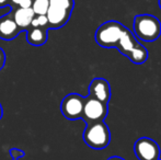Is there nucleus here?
Instances as JSON below:
<instances>
[{"instance_id":"obj_1","label":"nucleus","mask_w":161,"mask_h":160,"mask_svg":"<svg viewBox=\"0 0 161 160\" xmlns=\"http://www.w3.org/2000/svg\"><path fill=\"white\" fill-rule=\"evenodd\" d=\"M134 32L138 39L153 42L161 34V22L151 14H139L134 20Z\"/></svg>"},{"instance_id":"obj_2","label":"nucleus","mask_w":161,"mask_h":160,"mask_svg":"<svg viewBox=\"0 0 161 160\" xmlns=\"http://www.w3.org/2000/svg\"><path fill=\"white\" fill-rule=\"evenodd\" d=\"M83 141L93 149H103L108 147L111 141V133L103 121L88 123L83 132Z\"/></svg>"},{"instance_id":"obj_3","label":"nucleus","mask_w":161,"mask_h":160,"mask_svg":"<svg viewBox=\"0 0 161 160\" xmlns=\"http://www.w3.org/2000/svg\"><path fill=\"white\" fill-rule=\"evenodd\" d=\"M126 28L117 21H108L101 24L96 32V42L101 47H117L119 39Z\"/></svg>"},{"instance_id":"obj_4","label":"nucleus","mask_w":161,"mask_h":160,"mask_svg":"<svg viewBox=\"0 0 161 160\" xmlns=\"http://www.w3.org/2000/svg\"><path fill=\"white\" fill-rule=\"evenodd\" d=\"M108 115V104L101 102L100 100L88 96L85 98V104H83L82 118L88 123L93 122H101Z\"/></svg>"},{"instance_id":"obj_5","label":"nucleus","mask_w":161,"mask_h":160,"mask_svg":"<svg viewBox=\"0 0 161 160\" xmlns=\"http://www.w3.org/2000/svg\"><path fill=\"white\" fill-rule=\"evenodd\" d=\"M85 98L78 93H69L60 103V112L67 120H78L82 118Z\"/></svg>"},{"instance_id":"obj_6","label":"nucleus","mask_w":161,"mask_h":160,"mask_svg":"<svg viewBox=\"0 0 161 160\" xmlns=\"http://www.w3.org/2000/svg\"><path fill=\"white\" fill-rule=\"evenodd\" d=\"M134 152L139 160H159L160 148L153 139L142 137L134 145Z\"/></svg>"},{"instance_id":"obj_7","label":"nucleus","mask_w":161,"mask_h":160,"mask_svg":"<svg viewBox=\"0 0 161 160\" xmlns=\"http://www.w3.org/2000/svg\"><path fill=\"white\" fill-rule=\"evenodd\" d=\"M71 12L72 11L66 10V9L60 8V7L49 4L48 10L45 14L47 18V22H48L47 29L48 30H51V29L52 30H57V29L63 28L69 21Z\"/></svg>"},{"instance_id":"obj_8","label":"nucleus","mask_w":161,"mask_h":160,"mask_svg":"<svg viewBox=\"0 0 161 160\" xmlns=\"http://www.w3.org/2000/svg\"><path fill=\"white\" fill-rule=\"evenodd\" d=\"M22 29L18 26L13 19L12 11L8 12L7 14L0 17V39L3 41H12L14 40L20 33Z\"/></svg>"},{"instance_id":"obj_9","label":"nucleus","mask_w":161,"mask_h":160,"mask_svg":"<svg viewBox=\"0 0 161 160\" xmlns=\"http://www.w3.org/2000/svg\"><path fill=\"white\" fill-rule=\"evenodd\" d=\"M89 96L108 104L111 98V88L108 82L103 78H94L89 86Z\"/></svg>"},{"instance_id":"obj_10","label":"nucleus","mask_w":161,"mask_h":160,"mask_svg":"<svg viewBox=\"0 0 161 160\" xmlns=\"http://www.w3.org/2000/svg\"><path fill=\"white\" fill-rule=\"evenodd\" d=\"M12 13L15 23L23 31H26L28 28H30L31 22H32L33 18L35 17V13H34L32 8H18L17 10L12 11Z\"/></svg>"},{"instance_id":"obj_11","label":"nucleus","mask_w":161,"mask_h":160,"mask_svg":"<svg viewBox=\"0 0 161 160\" xmlns=\"http://www.w3.org/2000/svg\"><path fill=\"white\" fill-rule=\"evenodd\" d=\"M139 44L140 43L137 42V40L134 36L133 33L126 29V30L124 31L123 35L121 36V39H119V45H117L116 48L119 49L122 54H124V55L128 57L129 54H130Z\"/></svg>"},{"instance_id":"obj_12","label":"nucleus","mask_w":161,"mask_h":160,"mask_svg":"<svg viewBox=\"0 0 161 160\" xmlns=\"http://www.w3.org/2000/svg\"><path fill=\"white\" fill-rule=\"evenodd\" d=\"M48 30L45 28H30L26 30V41L32 46H42L47 42Z\"/></svg>"},{"instance_id":"obj_13","label":"nucleus","mask_w":161,"mask_h":160,"mask_svg":"<svg viewBox=\"0 0 161 160\" xmlns=\"http://www.w3.org/2000/svg\"><path fill=\"white\" fill-rule=\"evenodd\" d=\"M128 58L134 63V64H144L148 58V52L147 49L142 46V44H139L130 54H129Z\"/></svg>"},{"instance_id":"obj_14","label":"nucleus","mask_w":161,"mask_h":160,"mask_svg":"<svg viewBox=\"0 0 161 160\" xmlns=\"http://www.w3.org/2000/svg\"><path fill=\"white\" fill-rule=\"evenodd\" d=\"M49 7V0H34L32 2V9L35 15L46 14Z\"/></svg>"},{"instance_id":"obj_15","label":"nucleus","mask_w":161,"mask_h":160,"mask_svg":"<svg viewBox=\"0 0 161 160\" xmlns=\"http://www.w3.org/2000/svg\"><path fill=\"white\" fill-rule=\"evenodd\" d=\"M49 4L52 6H57L60 8H64L66 10L72 11L75 6L74 0H49Z\"/></svg>"},{"instance_id":"obj_16","label":"nucleus","mask_w":161,"mask_h":160,"mask_svg":"<svg viewBox=\"0 0 161 160\" xmlns=\"http://www.w3.org/2000/svg\"><path fill=\"white\" fill-rule=\"evenodd\" d=\"M9 154H10L11 158L17 159V160L23 158V157L25 156V152L22 149H20V148H11V149H9Z\"/></svg>"},{"instance_id":"obj_17","label":"nucleus","mask_w":161,"mask_h":160,"mask_svg":"<svg viewBox=\"0 0 161 160\" xmlns=\"http://www.w3.org/2000/svg\"><path fill=\"white\" fill-rule=\"evenodd\" d=\"M35 17H36V20H37V22H38V26L47 29V24H48V22H47L46 15L43 14V15H35ZM47 30H48V29H47Z\"/></svg>"},{"instance_id":"obj_18","label":"nucleus","mask_w":161,"mask_h":160,"mask_svg":"<svg viewBox=\"0 0 161 160\" xmlns=\"http://www.w3.org/2000/svg\"><path fill=\"white\" fill-rule=\"evenodd\" d=\"M4 65H6V53H4L3 49L0 47V71H1V69L4 67Z\"/></svg>"},{"instance_id":"obj_19","label":"nucleus","mask_w":161,"mask_h":160,"mask_svg":"<svg viewBox=\"0 0 161 160\" xmlns=\"http://www.w3.org/2000/svg\"><path fill=\"white\" fill-rule=\"evenodd\" d=\"M32 0H21V2L19 3V8H32Z\"/></svg>"},{"instance_id":"obj_20","label":"nucleus","mask_w":161,"mask_h":160,"mask_svg":"<svg viewBox=\"0 0 161 160\" xmlns=\"http://www.w3.org/2000/svg\"><path fill=\"white\" fill-rule=\"evenodd\" d=\"M10 4V0H0V8H3Z\"/></svg>"},{"instance_id":"obj_21","label":"nucleus","mask_w":161,"mask_h":160,"mask_svg":"<svg viewBox=\"0 0 161 160\" xmlns=\"http://www.w3.org/2000/svg\"><path fill=\"white\" fill-rule=\"evenodd\" d=\"M2 116H3V109H2V105L0 103V120L2 119Z\"/></svg>"},{"instance_id":"obj_22","label":"nucleus","mask_w":161,"mask_h":160,"mask_svg":"<svg viewBox=\"0 0 161 160\" xmlns=\"http://www.w3.org/2000/svg\"><path fill=\"white\" fill-rule=\"evenodd\" d=\"M108 160H124V159L121 158V157H112V158H110Z\"/></svg>"},{"instance_id":"obj_23","label":"nucleus","mask_w":161,"mask_h":160,"mask_svg":"<svg viewBox=\"0 0 161 160\" xmlns=\"http://www.w3.org/2000/svg\"><path fill=\"white\" fill-rule=\"evenodd\" d=\"M11 1H12L14 4H17V6H19V3L21 2V0H11Z\"/></svg>"},{"instance_id":"obj_24","label":"nucleus","mask_w":161,"mask_h":160,"mask_svg":"<svg viewBox=\"0 0 161 160\" xmlns=\"http://www.w3.org/2000/svg\"><path fill=\"white\" fill-rule=\"evenodd\" d=\"M159 4H160V8H161V0H159Z\"/></svg>"},{"instance_id":"obj_25","label":"nucleus","mask_w":161,"mask_h":160,"mask_svg":"<svg viewBox=\"0 0 161 160\" xmlns=\"http://www.w3.org/2000/svg\"><path fill=\"white\" fill-rule=\"evenodd\" d=\"M11 160H17V159H11Z\"/></svg>"},{"instance_id":"obj_26","label":"nucleus","mask_w":161,"mask_h":160,"mask_svg":"<svg viewBox=\"0 0 161 160\" xmlns=\"http://www.w3.org/2000/svg\"><path fill=\"white\" fill-rule=\"evenodd\" d=\"M159 160H161V159H159Z\"/></svg>"}]
</instances>
